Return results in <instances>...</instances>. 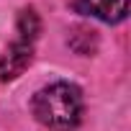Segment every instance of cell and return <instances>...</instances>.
I'll use <instances>...</instances> for the list:
<instances>
[{
  "mask_svg": "<svg viewBox=\"0 0 131 131\" xmlns=\"http://www.w3.org/2000/svg\"><path fill=\"white\" fill-rule=\"evenodd\" d=\"M31 111L36 121L51 131H72L82 121V90L72 82H51L34 95Z\"/></svg>",
  "mask_w": 131,
  "mask_h": 131,
  "instance_id": "obj_1",
  "label": "cell"
},
{
  "mask_svg": "<svg viewBox=\"0 0 131 131\" xmlns=\"http://www.w3.org/2000/svg\"><path fill=\"white\" fill-rule=\"evenodd\" d=\"M41 21L34 8H23L16 21V39L0 54V82H10L23 75V70L34 59V44L39 39Z\"/></svg>",
  "mask_w": 131,
  "mask_h": 131,
  "instance_id": "obj_2",
  "label": "cell"
},
{
  "mask_svg": "<svg viewBox=\"0 0 131 131\" xmlns=\"http://www.w3.org/2000/svg\"><path fill=\"white\" fill-rule=\"evenodd\" d=\"M77 8L103 23H121L128 16V0H77Z\"/></svg>",
  "mask_w": 131,
  "mask_h": 131,
  "instance_id": "obj_3",
  "label": "cell"
}]
</instances>
